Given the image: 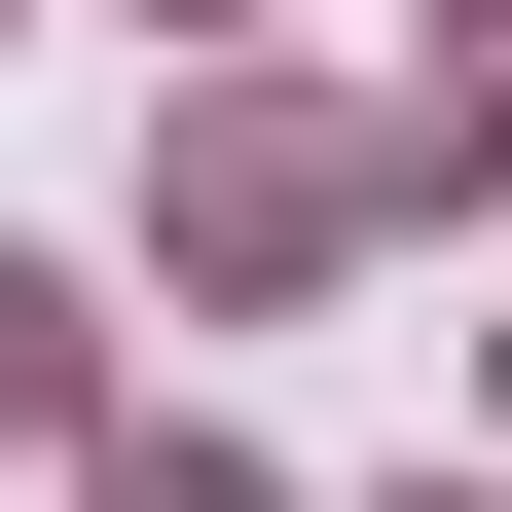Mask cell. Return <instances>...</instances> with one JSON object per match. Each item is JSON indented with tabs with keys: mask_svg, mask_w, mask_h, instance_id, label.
Here are the masks:
<instances>
[{
	"mask_svg": "<svg viewBox=\"0 0 512 512\" xmlns=\"http://www.w3.org/2000/svg\"><path fill=\"white\" fill-rule=\"evenodd\" d=\"M37 403H74V293H37V256H0V439H37Z\"/></svg>",
	"mask_w": 512,
	"mask_h": 512,
	"instance_id": "cell-1",
	"label": "cell"
},
{
	"mask_svg": "<svg viewBox=\"0 0 512 512\" xmlns=\"http://www.w3.org/2000/svg\"><path fill=\"white\" fill-rule=\"evenodd\" d=\"M110 512H256V476H183V439H110Z\"/></svg>",
	"mask_w": 512,
	"mask_h": 512,
	"instance_id": "cell-2",
	"label": "cell"
}]
</instances>
